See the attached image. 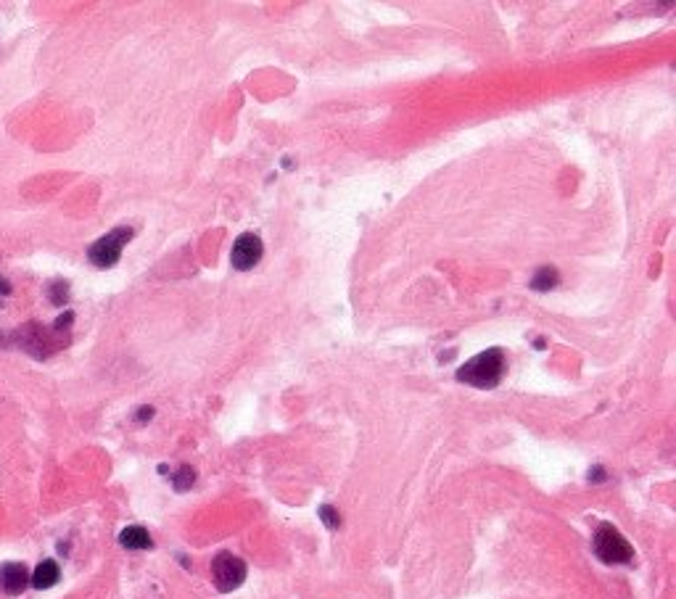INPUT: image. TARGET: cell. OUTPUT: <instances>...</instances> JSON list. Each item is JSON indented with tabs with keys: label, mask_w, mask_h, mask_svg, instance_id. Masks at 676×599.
Instances as JSON below:
<instances>
[{
	"label": "cell",
	"mask_w": 676,
	"mask_h": 599,
	"mask_svg": "<svg viewBox=\"0 0 676 599\" xmlns=\"http://www.w3.org/2000/svg\"><path fill=\"white\" fill-rule=\"evenodd\" d=\"M502 372H505V354L499 349H486L460 367L457 380L475 386V389H494L502 380Z\"/></svg>",
	"instance_id": "6da1fadb"
},
{
	"label": "cell",
	"mask_w": 676,
	"mask_h": 599,
	"mask_svg": "<svg viewBox=\"0 0 676 599\" xmlns=\"http://www.w3.org/2000/svg\"><path fill=\"white\" fill-rule=\"evenodd\" d=\"M595 552L597 557L607 562V565H624V562H631L634 557V550L631 544L624 539V533L618 528H613L610 523H603L595 533Z\"/></svg>",
	"instance_id": "7a4b0ae2"
},
{
	"label": "cell",
	"mask_w": 676,
	"mask_h": 599,
	"mask_svg": "<svg viewBox=\"0 0 676 599\" xmlns=\"http://www.w3.org/2000/svg\"><path fill=\"white\" fill-rule=\"evenodd\" d=\"M130 238H132V227H117V230L106 232L103 238H98L90 249H88V259H90L95 267H101V270L114 267V264L119 261L121 251H124V246H127Z\"/></svg>",
	"instance_id": "3957f363"
},
{
	"label": "cell",
	"mask_w": 676,
	"mask_h": 599,
	"mask_svg": "<svg viewBox=\"0 0 676 599\" xmlns=\"http://www.w3.org/2000/svg\"><path fill=\"white\" fill-rule=\"evenodd\" d=\"M212 579L223 594L238 589L246 581V562L241 557L230 554V552H220L212 562Z\"/></svg>",
	"instance_id": "277c9868"
},
{
	"label": "cell",
	"mask_w": 676,
	"mask_h": 599,
	"mask_svg": "<svg viewBox=\"0 0 676 599\" xmlns=\"http://www.w3.org/2000/svg\"><path fill=\"white\" fill-rule=\"evenodd\" d=\"M262 259V240L254 232H243L241 238L232 243L230 261L235 270H251L254 264H259Z\"/></svg>",
	"instance_id": "5b68a950"
},
{
	"label": "cell",
	"mask_w": 676,
	"mask_h": 599,
	"mask_svg": "<svg viewBox=\"0 0 676 599\" xmlns=\"http://www.w3.org/2000/svg\"><path fill=\"white\" fill-rule=\"evenodd\" d=\"M27 586H30V570H27V565L8 562V565L0 568V589L6 591V594L16 597V594H21Z\"/></svg>",
	"instance_id": "8992f818"
},
{
	"label": "cell",
	"mask_w": 676,
	"mask_h": 599,
	"mask_svg": "<svg viewBox=\"0 0 676 599\" xmlns=\"http://www.w3.org/2000/svg\"><path fill=\"white\" fill-rule=\"evenodd\" d=\"M61 579V568L53 562V559H42L37 568L30 573V583L35 589H51L56 586Z\"/></svg>",
	"instance_id": "52a82bcc"
},
{
	"label": "cell",
	"mask_w": 676,
	"mask_h": 599,
	"mask_svg": "<svg viewBox=\"0 0 676 599\" xmlns=\"http://www.w3.org/2000/svg\"><path fill=\"white\" fill-rule=\"evenodd\" d=\"M119 544L124 547V550H151L153 541H151V533L143 528V526H127V528L119 533Z\"/></svg>",
	"instance_id": "ba28073f"
},
{
	"label": "cell",
	"mask_w": 676,
	"mask_h": 599,
	"mask_svg": "<svg viewBox=\"0 0 676 599\" xmlns=\"http://www.w3.org/2000/svg\"><path fill=\"white\" fill-rule=\"evenodd\" d=\"M531 285H534L536 290H550L557 285V272L552 270V267H542V270L536 272V278L531 280Z\"/></svg>",
	"instance_id": "9c48e42d"
},
{
	"label": "cell",
	"mask_w": 676,
	"mask_h": 599,
	"mask_svg": "<svg viewBox=\"0 0 676 599\" xmlns=\"http://www.w3.org/2000/svg\"><path fill=\"white\" fill-rule=\"evenodd\" d=\"M48 296H51V301L56 304V307H64V304L69 301V285H66L64 280H59V283H53L51 285Z\"/></svg>",
	"instance_id": "30bf717a"
},
{
	"label": "cell",
	"mask_w": 676,
	"mask_h": 599,
	"mask_svg": "<svg viewBox=\"0 0 676 599\" xmlns=\"http://www.w3.org/2000/svg\"><path fill=\"white\" fill-rule=\"evenodd\" d=\"M193 480H196V473H193V468H180V473L172 478V483H174V489L177 491H185V489H191L193 486Z\"/></svg>",
	"instance_id": "8fae6325"
},
{
	"label": "cell",
	"mask_w": 676,
	"mask_h": 599,
	"mask_svg": "<svg viewBox=\"0 0 676 599\" xmlns=\"http://www.w3.org/2000/svg\"><path fill=\"white\" fill-rule=\"evenodd\" d=\"M320 518H323V523L328 528H338V526H341V515H338L331 504H323V507H320Z\"/></svg>",
	"instance_id": "7c38bea8"
},
{
	"label": "cell",
	"mask_w": 676,
	"mask_h": 599,
	"mask_svg": "<svg viewBox=\"0 0 676 599\" xmlns=\"http://www.w3.org/2000/svg\"><path fill=\"white\" fill-rule=\"evenodd\" d=\"M151 415H153L151 407H143V410L138 412V420H141V422H143V420H151Z\"/></svg>",
	"instance_id": "4fadbf2b"
},
{
	"label": "cell",
	"mask_w": 676,
	"mask_h": 599,
	"mask_svg": "<svg viewBox=\"0 0 676 599\" xmlns=\"http://www.w3.org/2000/svg\"><path fill=\"white\" fill-rule=\"evenodd\" d=\"M0 293H3V296H6V293H11L8 283H6V280H3V278H0Z\"/></svg>",
	"instance_id": "5bb4252c"
}]
</instances>
